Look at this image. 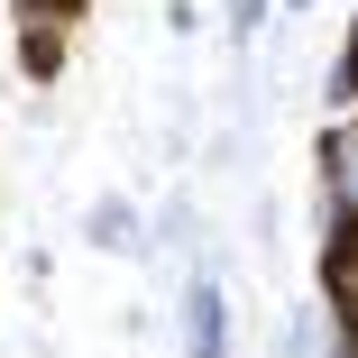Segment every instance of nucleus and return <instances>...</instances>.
Returning <instances> with one entry per match:
<instances>
[{
    "label": "nucleus",
    "instance_id": "nucleus-1",
    "mask_svg": "<svg viewBox=\"0 0 358 358\" xmlns=\"http://www.w3.org/2000/svg\"><path fill=\"white\" fill-rule=\"evenodd\" d=\"M322 193H331V221H358V110L322 129Z\"/></svg>",
    "mask_w": 358,
    "mask_h": 358
},
{
    "label": "nucleus",
    "instance_id": "nucleus-2",
    "mask_svg": "<svg viewBox=\"0 0 358 358\" xmlns=\"http://www.w3.org/2000/svg\"><path fill=\"white\" fill-rule=\"evenodd\" d=\"M322 285H331V322H340V340H349V358H358V230H349V221H331Z\"/></svg>",
    "mask_w": 358,
    "mask_h": 358
},
{
    "label": "nucleus",
    "instance_id": "nucleus-3",
    "mask_svg": "<svg viewBox=\"0 0 358 358\" xmlns=\"http://www.w3.org/2000/svg\"><path fill=\"white\" fill-rule=\"evenodd\" d=\"M184 349H193V358H230V303H221L211 275L184 285Z\"/></svg>",
    "mask_w": 358,
    "mask_h": 358
},
{
    "label": "nucleus",
    "instance_id": "nucleus-4",
    "mask_svg": "<svg viewBox=\"0 0 358 358\" xmlns=\"http://www.w3.org/2000/svg\"><path fill=\"white\" fill-rule=\"evenodd\" d=\"M83 239H92V248H110V257H138V248H148V230H138V202L101 193V202H92V221H83Z\"/></svg>",
    "mask_w": 358,
    "mask_h": 358
},
{
    "label": "nucleus",
    "instance_id": "nucleus-5",
    "mask_svg": "<svg viewBox=\"0 0 358 358\" xmlns=\"http://www.w3.org/2000/svg\"><path fill=\"white\" fill-rule=\"evenodd\" d=\"M266 10H275V0H221V28H230V46H248V37L266 28Z\"/></svg>",
    "mask_w": 358,
    "mask_h": 358
},
{
    "label": "nucleus",
    "instance_id": "nucleus-6",
    "mask_svg": "<svg viewBox=\"0 0 358 358\" xmlns=\"http://www.w3.org/2000/svg\"><path fill=\"white\" fill-rule=\"evenodd\" d=\"M275 10H294V19H303V10H313V0H275Z\"/></svg>",
    "mask_w": 358,
    "mask_h": 358
}]
</instances>
